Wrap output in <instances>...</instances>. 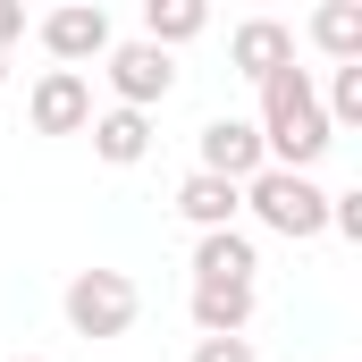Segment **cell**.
Wrapping results in <instances>:
<instances>
[{
	"mask_svg": "<svg viewBox=\"0 0 362 362\" xmlns=\"http://www.w3.org/2000/svg\"><path fill=\"white\" fill-rule=\"evenodd\" d=\"M262 160L270 169H295V177H312V160L337 144V127L320 118V85H312V68H278L270 85H262Z\"/></svg>",
	"mask_w": 362,
	"mask_h": 362,
	"instance_id": "1",
	"label": "cell"
},
{
	"mask_svg": "<svg viewBox=\"0 0 362 362\" xmlns=\"http://www.w3.org/2000/svg\"><path fill=\"white\" fill-rule=\"evenodd\" d=\"M245 211H253L270 236H295V245L329 236V194L312 177H295V169H262V177L245 185Z\"/></svg>",
	"mask_w": 362,
	"mask_h": 362,
	"instance_id": "2",
	"label": "cell"
},
{
	"mask_svg": "<svg viewBox=\"0 0 362 362\" xmlns=\"http://www.w3.org/2000/svg\"><path fill=\"white\" fill-rule=\"evenodd\" d=\"M59 312H68V329L76 337H127L135 329V312H144V295H135V278L127 270H76L68 278V295H59Z\"/></svg>",
	"mask_w": 362,
	"mask_h": 362,
	"instance_id": "3",
	"label": "cell"
},
{
	"mask_svg": "<svg viewBox=\"0 0 362 362\" xmlns=\"http://www.w3.org/2000/svg\"><path fill=\"white\" fill-rule=\"evenodd\" d=\"M101 76H110V93H118V110H144V118H152V101L177 93V59L152 51V42H110Z\"/></svg>",
	"mask_w": 362,
	"mask_h": 362,
	"instance_id": "4",
	"label": "cell"
},
{
	"mask_svg": "<svg viewBox=\"0 0 362 362\" xmlns=\"http://www.w3.org/2000/svg\"><path fill=\"white\" fill-rule=\"evenodd\" d=\"M34 34H42V51H51L59 68H76V76H85V59H110V8H101V0H68V8H51Z\"/></svg>",
	"mask_w": 362,
	"mask_h": 362,
	"instance_id": "5",
	"label": "cell"
},
{
	"mask_svg": "<svg viewBox=\"0 0 362 362\" xmlns=\"http://www.w3.org/2000/svg\"><path fill=\"white\" fill-rule=\"evenodd\" d=\"M25 118H34V135H85L93 127V85L76 68H42L34 93H25Z\"/></svg>",
	"mask_w": 362,
	"mask_h": 362,
	"instance_id": "6",
	"label": "cell"
},
{
	"mask_svg": "<svg viewBox=\"0 0 362 362\" xmlns=\"http://www.w3.org/2000/svg\"><path fill=\"white\" fill-rule=\"evenodd\" d=\"M194 152H202V177H228V185H253L262 169H270L253 118H211V127L194 135Z\"/></svg>",
	"mask_w": 362,
	"mask_h": 362,
	"instance_id": "7",
	"label": "cell"
},
{
	"mask_svg": "<svg viewBox=\"0 0 362 362\" xmlns=\"http://www.w3.org/2000/svg\"><path fill=\"white\" fill-rule=\"evenodd\" d=\"M228 68L253 76V85H270L278 68H295V25H278V17H245V25L228 34Z\"/></svg>",
	"mask_w": 362,
	"mask_h": 362,
	"instance_id": "8",
	"label": "cell"
},
{
	"mask_svg": "<svg viewBox=\"0 0 362 362\" xmlns=\"http://www.w3.org/2000/svg\"><path fill=\"white\" fill-rule=\"evenodd\" d=\"M253 270H262V253H253L245 228H211V236H194V286H253Z\"/></svg>",
	"mask_w": 362,
	"mask_h": 362,
	"instance_id": "9",
	"label": "cell"
},
{
	"mask_svg": "<svg viewBox=\"0 0 362 362\" xmlns=\"http://www.w3.org/2000/svg\"><path fill=\"white\" fill-rule=\"evenodd\" d=\"M236 211H245V185H228V177H194L177 185V219L194 228V236H211V228H236Z\"/></svg>",
	"mask_w": 362,
	"mask_h": 362,
	"instance_id": "10",
	"label": "cell"
},
{
	"mask_svg": "<svg viewBox=\"0 0 362 362\" xmlns=\"http://www.w3.org/2000/svg\"><path fill=\"white\" fill-rule=\"evenodd\" d=\"M85 135H93V152H101L110 169H135V160L152 152V118H144V110H93Z\"/></svg>",
	"mask_w": 362,
	"mask_h": 362,
	"instance_id": "11",
	"label": "cell"
},
{
	"mask_svg": "<svg viewBox=\"0 0 362 362\" xmlns=\"http://www.w3.org/2000/svg\"><path fill=\"white\" fill-rule=\"evenodd\" d=\"M253 303H262L253 286H194V303H185V312H194V329H202V337H245V329H253Z\"/></svg>",
	"mask_w": 362,
	"mask_h": 362,
	"instance_id": "12",
	"label": "cell"
},
{
	"mask_svg": "<svg viewBox=\"0 0 362 362\" xmlns=\"http://www.w3.org/2000/svg\"><path fill=\"white\" fill-rule=\"evenodd\" d=\"M211 25V8L202 0H144V42L152 51H177V42H194Z\"/></svg>",
	"mask_w": 362,
	"mask_h": 362,
	"instance_id": "13",
	"label": "cell"
},
{
	"mask_svg": "<svg viewBox=\"0 0 362 362\" xmlns=\"http://www.w3.org/2000/svg\"><path fill=\"white\" fill-rule=\"evenodd\" d=\"M312 42H320L337 68H354V59H362V0H329V8H312Z\"/></svg>",
	"mask_w": 362,
	"mask_h": 362,
	"instance_id": "14",
	"label": "cell"
},
{
	"mask_svg": "<svg viewBox=\"0 0 362 362\" xmlns=\"http://www.w3.org/2000/svg\"><path fill=\"white\" fill-rule=\"evenodd\" d=\"M320 118H329V127H354V118H362V59L329 76V93H320Z\"/></svg>",
	"mask_w": 362,
	"mask_h": 362,
	"instance_id": "15",
	"label": "cell"
},
{
	"mask_svg": "<svg viewBox=\"0 0 362 362\" xmlns=\"http://www.w3.org/2000/svg\"><path fill=\"white\" fill-rule=\"evenodd\" d=\"M194 362H262L253 337H194Z\"/></svg>",
	"mask_w": 362,
	"mask_h": 362,
	"instance_id": "16",
	"label": "cell"
},
{
	"mask_svg": "<svg viewBox=\"0 0 362 362\" xmlns=\"http://www.w3.org/2000/svg\"><path fill=\"white\" fill-rule=\"evenodd\" d=\"M329 228L362 245V194H329Z\"/></svg>",
	"mask_w": 362,
	"mask_h": 362,
	"instance_id": "17",
	"label": "cell"
},
{
	"mask_svg": "<svg viewBox=\"0 0 362 362\" xmlns=\"http://www.w3.org/2000/svg\"><path fill=\"white\" fill-rule=\"evenodd\" d=\"M17 34H25V8H17V0H0V51H8Z\"/></svg>",
	"mask_w": 362,
	"mask_h": 362,
	"instance_id": "18",
	"label": "cell"
},
{
	"mask_svg": "<svg viewBox=\"0 0 362 362\" xmlns=\"http://www.w3.org/2000/svg\"><path fill=\"white\" fill-rule=\"evenodd\" d=\"M0 85H8V51H0Z\"/></svg>",
	"mask_w": 362,
	"mask_h": 362,
	"instance_id": "19",
	"label": "cell"
},
{
	"mask_svg": "<svg viewBox=\"0 0 362 362\" xmlns=\"http://www.w3.org/2000/svg\"><path fill=\"white\" fill-rule=\"evenodd\" d=\"M17 362H42V354H17Z\"/></svg>",
	"mask_w": 362,
	"mask_h": 362,
	"instance_id": "20",
	"label": "cell"
}]
</instances>
